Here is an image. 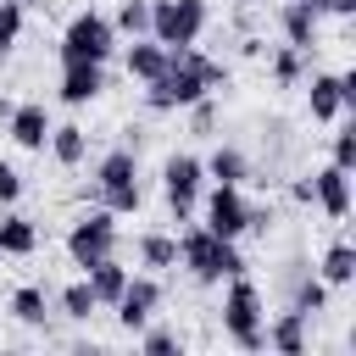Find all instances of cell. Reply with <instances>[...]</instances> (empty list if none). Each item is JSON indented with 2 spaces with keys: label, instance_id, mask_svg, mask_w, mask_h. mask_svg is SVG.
Listing matches in <instances>:
<instances>
[{
  "label": "cell",
  "instance_id": "cell-32",
  "mask_svg": "<svg viewBox=\"0 0 356 356\" xmlns=\"http://www.w3.org/2000/svg\"><path fill=\"white\" fill-rule=\"evenodd\" d=\"M17 195H22V172H17L11 161H0V206H11Z\"/></svg>",
  "mask_w": 356,
  "mask_h": 356
},
{
  "label": "cell",
  "instance_id": "cell-21",
  "mask_svg": "<svg viewBox=\"0 0 356 356\" xmlns=\"http://www.w3.org/2000/svg\"><path fill=\"white\" fill-rule=\"evenodd\" d=\"M206 167V178L211 184H245L250 178V156L245 150H234V145H217L211 150V161H200Z\"/></svg>",
  "mask_w": 356,
  "mask_h": 356
},
{
  "label": "cell",
  "instance_id": "cell-7",
  "mask_svg": "<svg viewBox=\"0 0 356 356\" xmlns=\"http://www.w3.org/2000/svg\"><path fill=\"white\" fill-rule=\"evenodd\" d=\"M200 184H206L200 156L178 150V156H167V161H161V189H167V206H172V217H178V222H189V217H195V195H200Z\"/></svg>",
  "mask_w": 356,
  "mask_h": 356
},
{
  "label": "cell",
  "instance_id": "cell-4",
  "mask_svg": "<svg viewBox=\"0 0 356 356\" xmlns=\"http://www.w3.org/2000/svg\"><path fill=\"white\" fill-rule=\"evenodd\" d=\"M67 256H72V267H95V261L117 256V211H106V206L83 211L67 228Z\"/></svg>",
  "mask_w": 356,
  "mask_h": 356
},
{
  "label": "cell",
  "instance_id": "cell-26",
  "mask_svg": "<svg viewBox=\"0 0 356 356\" xmlns=\"http://www.w3.org/2000/svg\"><path fill=\"white\" fill-rule=\"evenodd\" d=\"M289 306H295V312H306V317L328 312V284H323V278H312V273H295V295H289Z\"/></svg>",
  "mask_w": 356,
  "mask_h": 356
},
{
  "label": "cell",
  "instance_id": "cell-33",
  "mask_svg": "<svg viewBox=\"0 0 356 356\" xmlns=\"http://www.w3.org/2000/svg\"><path fill=\"white\" fill-rule=\"evenodd\" d=\"M289 195H295L300 206H312V172H306V178H295V184H289Z\"/></svg>",
  "mask_w": 356,
  "mask_h": 356
},
{
  "label": "cell",
  "instance_id": "cell-31",
  "mask_svg": "<svg viewBox=\"0 0 356 356\" xmlns=\"http://www.w3.org/2000/svg\"><path fill=\"white\" fill-rule=\"evenodd\" d=\"M334 167H345V172L356 167V128H350V122L334 134Z\"/></svg>",
  "mask_w": 356,
  "mask_h": 356
},
{
  "label": "cell",
  "instance_id": "cell-19",
  "mask_svg": "<svg viewBox=\"0 0 356 356\" xmlns=\"http://www.w3.org/2000/svg\"><path fill=\"white\" fill-rule=\"evenodd\" d=\"M267 350H284V356H300L306 350V312H278V323L267 328Z\"/></svg>",
  "mask_w": 356,
  "mask_h": 356
},
{
  "label": "cell",
  "instance_id": "cell-8",
  "mask_svg": "<svg viewBox=\"0 0 356 356\" xmlns=\"http://www.w3.org/2000/svg\"><path fill=\"white\" fill-rule=\"evenodd\" d=\"M200 95H211V89H206L189 67H167L161 78L145 83V106H150V111H184V106H195Z\"/></svg>",
  "mask_w": 356,
  "mask_h": 356
},
{
  "label": "cell",
  "instance_id": "cell-30",
  "mask_svg": "<svg viewBox=\"0 0 356 356\" xmlns=\"http://www.w3.org/2000/svg\"><path fill=\"white\" fill-rule=\"evenodd\" d=\"M139 350H145V356H172V350H184V339H178L172 328H150V334L139 339Z\"/></svg>",
  "mask_w": 356,
  "mask_h": 356
},
{
  "label": "cell",
  "instance_id": "cell-27",
  "mask_svg": "<svg viewBox=\"0 0 356 356\" xmlns=\"http://www.w3.org/2000/svg\"><path fill=\"white\" fill-rule=\"evenodd\" d=\"M111 28H117V33H134V39L150 33V0H122L117 17H111Z\"/></svg>",
  "mask_w": 356,
  "mask_h": 356
},
{
  "label": "cell",
  "instance_id": "cell-13",
  "mask_svg": "<svg viewBox=\"0 0 356 356\" xmlns=\"http://www.w3.org/2000/svg\"><path fill=\"white\" fill-rule=\"evenodd\" d=\"M106 89V67L100 61H61V100L67 106H83Z\"/></svg>",
  "mask_w": 356,
  "mask_h": 356
},
{
  "label": "cell",
  "instance_id": "cell-5",
  "mask_svg": "<svg viewBox=\"0 0 356 356\" xmlns=\"http://www.w3.org/2000/svg\"><path fill=\"white\" fill-rule=\"evenodd\" d=\"M111 50H117V28L100 11H78L67 22V33H61V61H100L106 67Z\"/></svg>",
  "mask_w": 356,
  "mask_h": 356
},
{
  "label": "cell",
  "instance_id": "cell-22",
  "mask_svg": "<svg viewBox=\"0 0 356 356\" xmlns=\"http://www.w3.org/2000/svg\"><path fill=\"white\" fill-rule=\"evenodd\" d=\"M39 250V228H33V217H0V256H33Z\"/></svg>",
  "mask_w": 356,
  "mask_h": 356
},
{
  "label": "cell",
  "instance_id": "cell-6",
  "mask_svg": "<svg viewBox=\"0 0 356 356\" xmlns=\"http://www.w3.org/2000/svg\"><path fill=\"white\" fill-rule=\"evenodd\" d=\"M206 28V0H150V39L156 44H195Z\"/></svg>",
  "mask_w": 356,
  "mask_h": 356
},
{
  "label": "cell",
  "instance_id": "cell-20",
  "mask_svg": "<svg viewBox=\"0 0 356 356\" xmlns=\"http://www.w3.org/2000/svg\"><path fill=\"white\" fill-rule=\"evenodd\" d=\"M306 100H312V117H317V122H334V117L345 111L339 72H317V78H312V89H306Z\"/></svg>",
  "mask_w": 356,
  "mask_h": 356
},
{
  "label": "cell",
  "instance_id": "cell-2",
  "mask_svg": "<svg viewBox=\"0 0 356 356\" xmlns=\"http://www.w3.org/2000/svg\"><path fill=\"white\" fill-rule=\"evenodd\" d=\"M222 328H228V339H234L239 350H267L261 289H256L245 273H234V284H228V295H222Z\"/></svg>",
  "mask_w": 356,
  "mask_h": 356
},
{
  "label": "cell",
  "instance_id": "cell-9",
  "mask_svg": "<svg viewBox=\"0 0 356 356\" xmlns=\"http://www.w3.org/2000/svg\"><path fill=\"white\" fill-rule=\"evenodd\" d=\"M206 228L217 239H239L245 234V195H239V184H217L206 195Z\"/></svg>",
  "mask_w": 356,
  "mask_h": 356
},
{
  "label": "cell",
  "instance_id": "cell-14",
  "mask_svg": "<svg viewBox=\"0 0 356 356\" xmlns=\"http://www.w3.org/2000/svg\"><path fill=\"white\" fill-rule=\"evenodd\" d=\"M278 28H284V44H295V50H306V56H312V44H317V11H312V6H300V0H284V11H278Z\"/></svg>",
  "mask_w": 356,
  "mask_h": 356
},
{
  "label": "cell",
  "instance_id": "cell-10",
  "mask_svg": "<svg viewBox=\"0 0 356 356\" xmlns=\"http://www.w3.org/2000/svg\"><path fill=\"white\" fill-rule=\"evenodd\" d=\"M161 306V284L156 278H134L128 273V284H122V295H117V323L128 328V334H139L145 323H150V312Z\"/></svg>",
  "mask_w": 356,
  "mask_h": 356
},
{
  "label": "cell",
  "instance_id": "cell-16",
  "mask_svg": "<svg viewBox=\"0 0 356 356\" xmlns=\"http://www.w3.org/2000/svg\"><path fill=\"white\" fill-rule=\"evenodd\" d=\"M44 145H50V156H56L61 167H78V161L89 156V134H83L78 122H50V139H44Z\"/></svg>",
  "mask_w": 356,
  "mask_h": 356
},
{
  "label": "cell",
  "instance_id": "cell-29",
  "mask_svg": "<svg viewBox=\"0 0 356 356\" xmlns=\"http://www.w3.org/2000/svg\"><path fill=\"white\" fill-rule=\"evenodd\" d=\"M17 39H22V0H0V61L11 56Z\"/></svg>",
  "mask_w": 356,
  "mask_h": 356
},
{
  "label": "cell",
  "instance_id": "cell-12",
  "mask_svg": "<svg viewBox=\"0 0 356 356\" xmlns=\"http://www.w3.org/2000/svg\"><path fill=\"white\" fill-rule=\"evenodd\" d=\"M6 134H11L22 150H44V139H50V111H44L39 100H22V106H11Z\"/></svg>",
  "mask_w": 356,
  "mask_h": 356
},
{
  "label": "cell",
  "instance_id": "cell-36",
  "mask_svg": "<svg viewBox=\"0 0 356 356\" xmlns=\"http://www.w3.org/2000/svg\"><path fill=\"white\" fill-rule=\"evenodd\" d=\"M245 6H256V0H245Z\"/></svg>",
  "mask_w": 356,
  "mask_h": 356
},
{
  "label": "cell",
  "instance_id": "cell-28",
  "mask_svg": "<svg viewBox=\"0 0 356 356\" xmlns=\"http://www.w3.org/2000/svg\"><path fill=\"white\" fill-rule=\"evenodd\" d=\"M300 72H306V50H295V44L273 50V78H278L284 89H295V83H300Z\"/></svg>",
  "mask_w": 356,
  "mask_h": 356
},
{
  "label": "cell",
  "instance_id": "cell-17",
  "mask_svg": "<svg viewBox=\"0 0 356 356\" xmlns=\"http://www.w3.org/2000/svg\"><path fill=\"white\" fill-rule=\"evenodd\" d=\"M317 278H323L328 289H345V284L356 278V245H350V239H334V245L323 250V267H317Z\"/></svg>",
  "mask_w": 356,
  "mask_h": 356
},
{
  "label": "cell",
  "instance_id": "cell-25",
  "mask_svg": "<svg viewBox=\"0 0 356 356\" xmlns=\"http://www.w3.org/2000/svg\"><path fill=\"white\" fill-rule=\"evenodd\" d=\"M139 261L156 267V273L178 267V239H172V234H139Z\"/></svg>",
  "mask_w": 356,
  "mask_h": 356
},
{
  "label": "cell",
  "instance_id": "cell-35",
  "mask_svg": "<svg viewBox=\"0 0 356 356\" xmlns=\"http://www.w3.org/2000/svg\"><path fill=\"white\" fill-rule=\"evenodd\" d=\"M6 117H11V100H6V95H0V122H6Z\"/></svg>",
  "mask_w": 356,
  "mask_h": 356
},
{
  "label": "cell",
  "instance_id": "cell-1",
  "mask_svg": "<svg viewBox=\"0 0 356 356\" xmlns=\"http://www.w3.org/2000/svg\"><path fill=\"white\" fill-rule=\"evenodd\" d=\"M178 261L189 267V278H195V284H222V278L245 273V256H239V245H234V239H217L206 222L178 234Z\"/></svg>",
  "mask_w": 356,
  "mask_h": 356
},
{
  "label": "cell",
  "instance_id": "cell-18",
  "mask_svg": "<svg viewBox=\"0 0 356 356\" xmlns=\"http://www.w3.org/2000/svg\"><path fill=\"white\" fill-rule=\"evenodd\" d=\"M83 278H89V289H95L100 306H117V295H122V284H128V267H122L117 256H106V261L83 267Z\"/></svg>",
  "mask_w": 356,
  "mask_h": 356
},
{
  "label": "cell",
  "instance_id": "cell-34",
  "mask_svg": "<svg viewBox=\"0 0 356 356\" xmlns=\"http://www.w3.org/2000/svg\"><path fill=\"white\" fill-rule=\"evenodd\" d=\"M317 11H334V17H350L356 0H317Z\"/></svg>",
  "mask_w": 356,
  "mask_h": 356
},
{
  "label": "cell",
  "instance_id": "cell-3",
  "mask_svg": "<svg viewBox=\"0 0 356 356\" xmlns=\"http://www.w3.org/2000/svg\"><path fill=\"white\" fill-rule=\"evenodd\" d=\"M95 200L106 211H139V161L128 145L106 150L100 167H95Z\"/></svg>",
  "mask_w": 356,
  "mask_h": 356
},
{
  "label": "cell",
  "instance_id": "cell-23",
  "mask_svg": "<svg viewBox=\"0 0 356 356\" xmlns=\"http://www.w3.org/2000/svg\"><path fill=\"white\" fill-rule=\"evenodd\" d=\"M56 306H61V317H72V323H89L95 312H100V300H95V289H89V278H72L61 295H56Z\"/></svg>",
  "mask_w": 356,
  "mask_h": 356
},
{
  "label": "cell",
  "instance_id": "cell-11",
  "mask_svg": "<svg viewBox=\"0 0 356 356\" xmlns=\"http://www.w3.org/2000/svg\"><path fill=\"white\" fill-rule=\"evenodd\" d=\"M312 200H317L334 222H345V217H350V172L334 167V161L317 167V172H312Z\"/></svg>",
  "mask_w": 356,
  "mask_h": 356
},
{
  "label": "cell",
  "instance_id": "cell-15",
  "mask_svg": "<svg viewBox=\"0 0 356 356\" xmlns=\"http://www.w3.org/2000/svg\"><path fill=\"white\" fill-rule=\"evenodd\" d=\"M122 67H128V78L150 83V78H161V72H167V44H156V39H145V33H139V39L128 44Z\"/></svg>",
  "mask_w": 356,
  "mask_h": 356
},
{
  "label": "cell",
  "instance_id": "cell-24",
  "mask_svg": "<svg viewBox=\"0 0 356 356\" xmlns=\"http://www.w3.org/2000/svg\"><path fill=\"white\" fill-rule=\"evenodd\" d=\"M44 312H50V295H44L39 284H22V289H11V317H17V323L39 328V323H44Z\"/></svg>",
  "mask_w": 356,
  "mask_h": 356
}]
</instances>
